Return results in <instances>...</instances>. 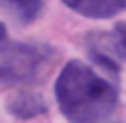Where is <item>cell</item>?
Returning <instances> with one entry per match:
<instances>
[{
  "instance_id": "obj_7",
  "label": "cell",
  "mask_w": 126,
  "mask_h": 123,
  "mask_svg": "<svg viewBox=\"0 0 126 123\" xmlns=\"http://www.w3.org/2000/svg\"><path fill=\"white\" fill-rule=\"evenodd\" d=\"M2 38H5V26L0 24V40H2Z\"/></svg>"
},
{
  "instance_id": "obj_5",
  "label": "cell",
  "mask_w": 126,
  "mask_h": 123,
  "mask_svg": "<svg viewBox=\"0 0 126 123\" xmlns=\"http://www.w3.org/2000/svg\"><path fill=\"white\" fill-rule=\"evenodd\" d=\"M0 5L10 10L19 21H33L41 12V0H0Z\"/></svg>"
},
{
  "instance_id": "obj_1",
  "label": "cell",
  "mask_w": 126,
  "mask_h": 123,
  "mask_svg": "<svg viewBox=\"0 0 126 123\" xmlns=\"http://www.w3.org/2000/svg\"><path fill=\"white\" fill-rule=\"evenodd\" d=\"M60 111L71 123H100L119 104L117 71L102 64L74 59L55 83Z\"/></svg>"
},
{
  "instance_id": "obj_2",
  "label": "cell",
  "mask_w": 126,
  "mask_h": 123,
  "mask_svg": "<svg viewBox=\"0 0 126 123\" xmlns=\"http://www.w3.org/2000/svg\"><path fill=\"white\" fill-rule=\"evenodd\" d=\"M52 62V50L41 43H10L0 48V85H19L41 78Z\"/></svg>"
},
{
  "instance_id": "obj_6",
  "label": "cell",
  "mask_w": 126,
  "mask_h": 123,
  "mask_svg": "<svg viewBox=\"0 0 126 123\" xmlns=\"http://www.w3.org/2000/svg\"><path fill=\"white\" fill-rule=\"evenodd\" d=\"M12 109H14L17 116L26 118V116L41 114L43 111V102H41V97L36 95V92H19V95L14 97V102H12Z\"/></svg>"
},
{
  "instance_id": "obj_3",
  "label": "cell",
  "mask_w": 126,
  "mask_h": 123,
  "mask_svg": "<svg viewBox=\"0 0 126 123\" xmlns=\"http://www.w3.org/2000/svg\"><path fill=\"white\" fill-rule=\"evenodd\" d=\"M91 52L98 64L117 71L119 62H126V21H119L107 33H93Z\"/></svg>"
},
{
  "instance_id": "obj_4",
  "label": "cell",
  "mask_w": 126,
  "mask_h": 123,
  "mask_svg": "<svg viewBox=\"0 0 126 123\" xmlns=\"http://www.w3.org/2000/svg\"><path fill=\"white\" fill-rule=\"evenodd\" d=\"M74 12L91 17V19H105L114 17L126 10V0H64Z\"/></svg>"
}]
</instances>
